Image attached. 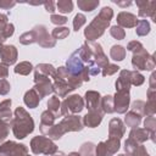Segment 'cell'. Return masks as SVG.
Returning <instances> with one entry per match:
<instances>
[{
  "label": "cell",
  "instance_id": "2e32d148",
  "mask_svg": "<svg viewBox=\"0 0 156 156\" xmlns=\"http://www.w3.org/2000/svg\"><path fill=\"white\" fill-rule=\"evenodd\" d=\"M117 26L121 28H134L138 23V18L135 15L127 12V11H121L117 15Z\"/></svg>",
  "mask_w": 156,
  "mask_h": 156
},
{
  "label": "cell",
  "instance_id": "7402d4cb",
  "mask_svg": "<svg viewBox=\"0 0 156 156\" xmlns=\"http://www.w3.org/2000/svg\"><path fill=\"white\" fill-rule=\"evenodd\" d=\"M11 104H12L11 99H6L0 102V119L9 124H11L13 118V115L11 111Z\"/></svg>",
  "mask_w": 156,
  "mask_h": 156
},
{
  "label": "cell",
  "instance_id": "be15d7a7",
  "mask_svg": "<svg viewBox=\"0 0 156 156\" xmlns=\"http://www.w3.org/2000/svg\"><path fill=\"white\" fill-rule=\"evenodd\" d=\"M5 40H6V39L4 38V35H2L1 33H0V45H2V44L5 43Z\"/></svg>",
  "mask_w": 156,
  "mask_h": 156
},
{
  "label": "cell",
  "instance_id": "ba28073f",
  "mask_svg": "<svg viewBox=\"0 0 156 156\" xmlns=\"http://www.w3.org/2000/svg\"><path fill=\"white\" fill-rule=\"evenodd\" d=\"M33 89L39 94L40 98L48 96L52 93V82L50 77L34 73V87Z\"/></svg>",
  "mask_w": 156,
  "mask_h": 156
},
{
  "label": "cell",
  "instance_id": "ac0fdd59",
  "mask_svg": "<svg viewBox=\"0 0 156 156\" xmlns=\"http://www.w3.org/2000/svg\"><path fill=\"white\" fill-rule=\"evenodd\" d=\"M104 118V112L102 111H88V113L82 117L83 126L88 128H95L98 127Z\"/></svg>",
  "mask_w": 156,
  "mask_h": 156
},
{
  "label": "cell",
  "instance_id": "e0dca14e",
  "mask_svg": "<svg viewBox=\"0 0 156 156\" xmlns=\"http://www.w3.org/2000/svg\"><path fill=\"white\" fill-rule=\"evenodd\" d=\"M126 133V124L119 118H112L108 123V136L122 139Z\"/></svg>",
  "mask_w": 156,
  "mask_h": 156
},
{
  "label": "cell",
  "instance_id": "d590c367",
  "mask_svg": "<svg viewBox=\"0 0 156 156\" xmlns=\"http://www.w3.org/2000/svg\"><path fill=\"white\" fill-rule=\"evenodd\" d=\"M80 156H95V144L91 141L83 143L79 149Z\"/></svg>",
  "mask_w": 156,
  "mask_h": 156
},
{
  "label": "cell",
  "instance_id": "bcb514c9",
  "mask_svg": "<svg viewBox=\"0 0 156 156\" xmlns=\"http://www.w3.org/2000/svg\"><path fill=\"white\" fill-rule=\"evenodd\" d=\"M144 106H145V101H143V100H135L132 104L130 108H132L133 112H135V113H138L140 116H144Z\"/></svg>",
  "mask_w": 156,
  "mask_h": 156
},
{
  "label": "cell",
  "instance_id": "9f6ffc18",
  "mask_svg": "<svg viewBox=\"0 0 156 156\" xmlns=\"http://www.w3.org/2000/svg\"><path fill=\"white\" fill-rule=\"evenodd\" d=\"M44 7H45V10L48 11V12H50L51 15H54V12H55V2L52 1V0H46V1H44Z\"/></svg>",
  "mask_w": 156,
  "mask_h": 156
},
{
  "label": "cell",
  "instance_id": "8fae6325",
  "mask_svg": "<svg viewBox=\"0 0 156 156\" xmlns=\"http://www.w3.org/2000/svg\"><path fill=\"white\" fill-rule=\"evenodd\" d=\"M69 73H72L73 76H78L80 77V74L83 73V71L87 68V65L80 60L77 50L74 52H72L69 55V57L66 61V66H65Z\"/></svg>",
  "mask_w": 156,
  "mask_h": 156
},
{
  "label": "cell",
  "instance_id": "cb8c5ba5",
  "mask_svg": "<svg viewBox=\"0 0 156 156\" xmlns=\"http://www.w3.org/2000/svg\"><path fill=\"white\" fill-rule=\"evenodd\" d=\"M128 138L133 139L136 144H144L145 141L150 139V135H149V132L145 130L144 128H133Z\"/></svg>",
  "mask_w": 156,
  "mask_h": 156
},
{
  "label": "cell",
  "instance_id": "11a10c76",
  "mask_svg": "<svg viewBox=\"0 0 156 156\" xmlns=\"http://www.w3.org/2000/svg\"><path fill=\"white\" fill-rule=\"evenodd\" d=\"M10 22H9V17H7V15H5V13H0V33L2 34V32H4V29L6 28V26L9 24Z\"/></svg>",
  "mask_w": 156,
  "mask_h": 156
},
{
  "label": "cell",
  "instance_id": "c3c4849f",
  "mask_svg": "<svg viewBox=\"0 0 156 156\" xmlns=\"http://www.w3.org/2000/svg\"><path fill=\"white\" fill-rule=\"evenodd\" d=\"M50 21H51V23H54L55 26H57V27H61L62 24H66L67 23V17L66 16H62V15H51V17H50Z\"/></svg>",
  "mask_w": 156,
  "mask_h": 156
},
{
  "label": "cell",
  "instance_id": "91938a15",
  "mask_svg": "<svg viewBox=\"0 0 156 156\" xmlns=\"http://www.w3.org/2000/svg\"><path fill=\"white\" fill-rule=\"evenodd\" d=\"M113 2L117 4V5L121 6V7H127V6H130V5L133 4L132 1H119V0H113Z\"/></svg>",
  "mask_w": 156,
  "mask_h": 156
},
{
  "label": "cell",
  "instance_id": "603a6c76",
  "mask_svg": "<svg viewBox=\"0 0 156 156\" xmlns=\"http://www.w3.org/2000/svg\"><path fill=\"white\" fill-rule=\"evenodd\" d=\"M40 100H41V98L39 96V94L33 88L29 89V90H27L26 94H24V96H23V101H24L26 106H28L29 108H35L39 105Z\"/></svg>",
  "mask_w": 156,
  "mask_h": 156
},
{
  "label": "cell",
  "instance_id": "d6a6232c",
  "mask_svg": "<svg viewBox=\"0 0 156 156\" xmlns=\"http://www.w3.org/2000/svg\"><path fill=\"white\" fill-rule=\"evenodd\" d=\"M150 23L147 20H138V23L135 26V33L139 37H145L150 33Z\"/></svg>",
  "mask_w": 156,
  "mask_h": 156
},
{
  "label": "cell",
  "instance_id": "9a60e30c",
  "mask_svg": "<svg viewBox=\"0 0 156 156\" xmlns=\"http://www.w3.org/2000/svg\"><path fill=\"white\" fill-rule=\"evenodd\" d=\"M17 56L18 52L15 45H6V44L0 45V60L2 63L7 66L13 65L17 61Z\"/></svg>",
  "mask_w": 156,
  "mask_h": 156
},
{
  "label": "cell",
  "instance_id": "74e56055",
  "mask_svg": "<svg viewBox=\"0 0 156 156\" xmlns=\"http://www.w3.org/2000/svg\"><path fill=\"white\" fill-rule=\"evenodd\" d=\"M69 35V29L67 27H56L51 32V37L57 40V39H65Z\"/></svg>",
  "mask_w": 156,
  "mask_h": 156
},
{
  "label": "cell",
  "instance_id": "8d00e7d4",
  "mask_svg": "<svg viewBox=\"0 0 156 156\" xmlns=\"http://www.w3.org/2000/svg\"><path fill=\"white\" fill-rule=\"evenodd\" d=\"M56 7L61 13H69L73 10V2L71 0H58L56 2Z\"/></svg>",
  "mask_w": 156,
  "mask_h": 156
},
{
  "label": "cell",
  "instance_id": "f546056e",
  "mask_svg": "<svg viewBox=\"0 0 156 156\" xmlns=\"http://www.w3.org/2000/svg\"><path fill=\"white\" fill-rule=\"evenodd\" d=\"M110 56L115 61H123L126 57V49L122 45H113L110 49Z\"/></svg>",
  "mask_w": 156,
  "mask_h": 156
},
{
  "label": "cell",
  "instance_id": "681fc988",
  "mask_svg": "<svg viewBox=\"0 0 156 156\" xmlns=\"http://www.w3.org/2000/svg\"><path fill=\"white\" fill-rule=\"evenodd\" d=\"M141 49H144V46H143V44H141L140 41H138V40H132V41H129L128 45H127V50L132 51L133 54L140 51Z\"/></svg>",
  "mask_w": 156,
  "mask_h": 156
},
{
  "label": "cell",
  "instance_id": "6f0895ef",
  "mask_svg": "<svg viewBox=\"0 0 156 156\" xmlns=\"http://www.w3.org/2000/svg\"><path fill=\"white\" fill-rule=\"evenodd\" d=\"M9 76V66L0 62V78H6Z\"/></svg>",
  "mask_w": 156,
  "mask_h": 156
},
{
  "label": "cell",
  "instance_id": "277c9868",
  "mask_svg": "<svg viewBox=\"0 0 156 156\" xmlns=\"http://www.w3.org/2000/svg\"><path fill=\"white\" fill-rule=\"evenodd\" d=\"M132 66L134 71H152L155 68V56L150 55L146 49L134 52L132 56Z\"/></svg>",
  "mask_w": 156,
  "mask_h": 156
},
{
  "label": "cell",
  "instance_id": "f35d334b",
  "mask_svg": "<svg viewBox=\"0 0 156 156\" xmlns=\"http://www.w3.org/2000/svg\"><path fill=\"white\" fill-rule=\"evenodd\" d=\"M156 113V99H147L144 106V116H155Z\"/></svg>",
  "mask_w": 156,
  "mask_h": 156
},
{
  "label": "cell",
  "instance_id": "d4e9b609",
  "mask_svg": "<svg viewBox=\"0 0 156 156\" xmlns=\"http://www.w3.org/2000/svg\"><path fill=\"white\" fill-rule=\"evenodd\" d=\"M124 124H127L128 127H130L132 129L133 128H138L139 124L141 123V116L133 112V111H129V112H126V116H124Z\"/></svg>",
  "mask_w": 156,
  "mask_h": 156
},
{
  "label": "cell",
  "instance_id": "836d02e7",
  "mask_svg": "<svg viewBox=\"0 0 156 156\" xmlns=\"http://www.w3.org/2000/svg\"><path fill=\"white\" fill-rule=\"evenodd\" d=\"M15 73L21 74V76H28L33 71V65L29 61H22L15 66Z\"/></svg>",
  "mask_w": 156,
  "mask_h": 156
},
{
  "label": "cell",
  "instance_id": "f907efd6",
  "mask_svg": "<svg viewBox=\"0 0 156 156\" xmlns=\"http://www.w3.org/2000/svg\"><path fill=\"white\" fill-rule=\"evenodd\" d=\"M10 90H11L10 83L5 78L0 79V95H6V94L10 93Z\"/></svg>",
  "mask_w": 156,
  "mask_h": 156
},
{
  "label": "cell",
  "instance_id": "7c38bea8",
  "mask_svg": "<svg viewBox=\"0 0 156 156\" xmlns=\"http://www.w3.org/2000/svg\"><path fill=\"white\" fill-rule=\"evenodd\" d=\"M130 95L129 91H116L113 95V108L117 113H126L129 108Z\"/></svg>",
  "mask_w": 156,
  "mask_h": 156
},
{
  "label": "cell",
  "instance_id": "d6986e66",
  "mask_svg": "<svg viewBox=\"0 0 156 156\" xmlns=\"http://www.w3.org/2000/svg\"><path fill=\"white\" fill-rule=\"evenodd\" d=\"M130 71L128 69H121L119 77L117 78L115 87L116 91H129L130 89Z\"/></svg>",
  "mask_w": 156,
  "mask_h": 156
},
{
  "label": "cell",
  "instance_id": "680465c9",
  "mask_svg": "<svg viewBox=\"0 0 156 156\" xmlns=\"http://www.w3.org/2000/svg\"><path fill=\"white\" fill-rule=\"evenodd\" d=\"M150 89H156V72H152L150 76V84H149Z\"/></svg>",
  "mask_w": 156,
  "mask_h": 156
},
{
  "label": "cell",
  "instance_id": "7dc6e473",
  "mask_svg": "<svg viewBox=\"0 0 156 156\" xmlns=\"http://www.w3.org/2000/svg\"><path fill=\"white\" fill-rule=\"evenodd\" d=\"M139 144H136L133 139H130V138H128L126 141H124V146H123V149H124V152L127 154V155H129V156H132V154H133V151L135 150V147L138 146Z\"/></svg>",
  "mask_w": 156,
  "mask_h": 156
},
{
  "label": "cell",
  "instance_id": "484cf974",
  "mask_svg": "<svg viewBox=\"0 0 156 156\" xmlns=\"http://www.w3.org/2000/svg\"><path fill=\"white\" fill-rule=\"evenodd\" d=\"M105 146H106L107 156H112V155H115V154L119 150V146H121V139L108 136V139L105 141Z\"/></svg>",
  "mask_w": 156,
  "mask_h": 156
},
{
  "label": "cell",
  "instance_id": "44dd1931",
  "mask_svg": "<svg viewBox=\"0 0 156 156\" xmlns=\"http://www.w3.org/2000/svg\"><path fill=\"white\" fill-rule=\"evenodd\" d=\"M55 115L51 113L49 110H45L41 112V116H40V126H39V129L41 132V134H46L48 130L55 124Z\"/></svg>",
  "mask_w": 156,
  "mask_h": 156
},
{
  "label": "cell",
  "instance_id": "f5cc1de1",
  "mask_svg": "<svg viewBox=\"0 0 156 156\" xmlns=\"http://www.w3.org/2000/svg\"><path fill=\"white\" fill-rule=\"evenodd\" d=\"M132 156H150V155H149V152L146 151V147H145L143 144H139V145L135 147V150L133 151Z\"/></svg>",
  "mask_w": 156,
  "mask_h": 156
},
{
  "label": "cell",
  "instance_id": "ee69618b",
  "mask_svg": "<svg viewBox=\"0 0 156 156\" xmlns=\"http://www.w3.org/2000/svg\"><path fill=\"white\" fill-rule=\"evenodd\" d=\"M119 68H121V67L117 66V65H115V63H108V65H106V66L101 69V74H102L104 77L112 76V74H115L116 72H118Z\"/></svg>",
  "mask_w": 156,
  "mask_h": 156
},
{
  "label": "cell",
  "instance_id": "6da1fadb",
  "mask_svg": "<svg viewBox=\"0 0 156 156\" xmlns=\"http://www.w3.org/2000/svg\"><path fill=\"white\" fill-rule=\"evenodd\" d=\"M11 128H12L13 135L17 139H24L34 130V121L32 116L23 107L18 106L13 112Z\"/></svg>",
  "mask_w": 156,
  "mask_h": 156
},
{
  "label": "cell",
  "instance_id": "30bf717a",
  "mask_svg": "<svg viewBox=\"0 0 156 156\" xmlns=\"http://www.w3.org/2000/svg\"><path fill=\"white\" fill-rule=\"evenodd\" d=\"M60 126H61L62 130L65 132V134L68 133V132H80V130L84 128L82 117L78 116V115L65 116V117L61 119Z\"/></svg>",
  "mask_w": 156,
  "mask_h": 156
},
{
  "label": "cell",
  "instance_id": "f1b7e54d",
  "mask_svg": "<svg viewBox=\"0 0 156 156\" xmlns=\"http://www.w3.org/2000/svg\"><path fill=\"white\" fill-rule=\"evenodd\" d=\"M99 0H78L77 1V5L78 7L82 10V11H85V12H91L94 11L98 6H99Z\"/></svg>",
  "mask_w": 156,
  "mask_h": 156
},
{
  "label": "cell",
  "instance_id": "4dcf8cb0",
  "mask_svg": "<svg viewBox=\"0 0 156 156\" xmlns=\"http://www.w3.org/2000/svg\"><path fill=\"white\" fill-rule=\"evenodd\" d=\"M55 69L56 68L50 63H39L34 68V73H38V74H41V76H46V77H52Z\"/></svg>",
  "mask_w": 156,
  "mask_h": 156
},
{
  "label": "cell",
  "instance_id": "6125c7cd",
  "mask_svg": "<svg viewBox=\"0 0 156 156\" xmlns=\"http://www.w3.org/2000/svg\"><path fill=\"white\" fill-rule=\"evenodd\" d=\"M68 156H80V154H79V152H77V151H72V152H69V154H68Z\"/></svg>",
  "mask_w": 156,
  "mask_h": 156
},
{
  "label": "cell",
  "instance_id": "db71d44e",
  "mask_svg": "<svg viewBox=\"0 0 156 156\" xmlns=\"http://www.w3.org/2000/svg\"><path fill=\"white\" fill-rule=\"evenodd\" d=\"M16 4L17 2L15 0H0V9H2V10H10Z\"/></svg>",
  "mask_w": 156,
  "mask_h": 156
},
{
  "label": "cell",
  "instance_id": "83f0119b",
  "mask_svg": "<svg viewBox=\"0 0 156 156\" xmlns=\"http://www.w3.org/2000/svg\"><path fill=\"white\" fill-rule=\"evenodd\" d=\"M144 129L149 132L150 139L155 141V130H156V118L154 116H146L144 121Z\"/></svg>",
  "mask_w": 156,
  "mask_h": 156
},
{
  "label": "cell",
  "instance_id": "3957f363",
  "mask_svg": "<svg viewBox=\"0 0 156 156\" xmlns=\"http://www.w3.org/2000/svg\"><path fill=\"white\" fill-rule=\"evenodd\" d=\"M30 150L34 155L44 154L46 156H50V155H52L57 151V146L48 136L38 135V136H34L30 140Z\"/></svg>",
  "mask_w": 156,
  "mask_h": 156
},
{
  "label": "cell",
  "instance_id": "8992f818",
  "mask_svg": "<svg viewBox=\"0 0 156 156\" xmlns=\"http://www.w3.org/2000/svg\"><path fill=\"white\" fill-rule=\"evenodd\" d=\"M35 34V43H38L41 48H54L56 45V40L51 37V34L48 32L46 26L44 24H37L32 29Z\"/></svg>",
  "mask_w": 156,
  "mask_h": 156
},
{
  "label": "cell",
  "instance_id": "ffe728a7",
  "mask_svg": "<svg viewBox=\"0 0 156 156\" xmlns=\"http://www.w3.org/2000/svg\"><path fill=\"white\" fill-rule=\"evenodd\" d=\"M52 79H54L52 93H55L57 98H65L71 91H73V89L69 87V84L67 82H65L63 79H60V78H52Z\"/></svg>",
  "mask_w": 156,
  "mask_h": 156
},
{
  "label": "cell",
  "instance_id": "94428289",
  "mask_svg": "<svg viewBox=\"0 0 156 156\" xmlns=\"http://www.w3.org/2000/svg\"><path fill=\"white\" fill-rule=\"evenodd\" d=\"M50 156H66L62 151H56L55 154H52V155H50Z\"/></svg>",
  "mask_w": 156,
  "mask_h": 156
},
{
  "label": "cell",
  "instance_id": "5b68a950",
  "mask_svg": "<svg viewBox=\"0 0 156 156\" xmlns=\"http://www.w3.org/2000/svg\"><path fill=\"white\" fill-rule=\"evenodd\" d=\"M84 108V100L78 94L68 95L62 102H61V116H71V115H78Z\"/></svg>",
  "mask_w": 156,
  "mask_h": 156
},
{
  "label": "cell",
  "instance_id": "1f68e13d",
  "mask_svg": "<svg viewBox=\"0 0 156 156\" xmlns=\"http://www.w3.org/2000/svg\"><path fill=\"white\" fill-rule=\"evenodd\" d=\"M101 111L104 113H113V96L112 95H105L101 98Z\"/></svg>",
  "mask_w": 156,
  "mask_h": 156
},
{
  "label": "cell",
  "instance_id": "4316f807",
  "mask_svg": "<svg viewBox=\"0 0 156 156\" xmlns=\"http://www.w3.org/2000/svg\"><path fill=\"white\" fill-rule=\"evenodd\" d=\"M48 110L51 113H54L55 117L61 116V111H60L61 110V101H60V99L56 95H54V96H51L49 99V101H48Z\"/></svg>",
  "mask_w": 156,
  "mask_h": 156
},
{
  "label": "cell",
  "instance_id": "5bb4252c",
  "mask_svg": "<svg viewBox=\"0 0 156 156\" xmlns=\"http://www.w3.org/2000/svg\"><path fill=\"white\" fill-rule=\"evenodd\" d=\"M136 6L139 9L138 15L139 17L146 18L150 17L154 22H156V2L155 1H136Z\"/></svg>",
  "mask_w": 156,
  "mask_h": 156
},
{
  "label": "cell",
  "instance_id": "b9f144b4",
  "mask_svg": "<svg viewBox=\"0 0 156 156\" xmlns=\"http://www.w3.org/2000/svg\"><path fill=\"white\" fill-rule=\"evenodd\" d=\"M110 34H111V37H113L115 39H117V40H122V39H124L126 38V32H124V29L123 28H121L119 26H112L111 28H110Z\"/></svg>",
  "mask_w": 156,
  "mask_h": 156
},
{
  "label": "cell",
  "instance_id": "9c48e42d",
  "mask_svg": "<svg viewBox=\"0 0 156 156\" xmlns=\"http://www.w3.org/2000/svg\"><path fill=\"white\" fill-rule=\"evenodd\" d=\"M51 78H60V79H63L65 82H67V83L69 84V87H71L73 90L77 89V88H80L82 84H83L82 78L78 77V76H73L72 73H69L68 69H67L65 66H61V67L56 68Z\"/></svg>",
  "mask_w": 156,
  "mask_h": 156
},
{
  "label": "cell",
  "instance_id": "e575fe53",
  "mask_svg": "<svg viewBox=\"0 0 156 156\" xmlns=\"http://www.w3.org/2000/svg\"><path fill=\"white\" fill-rule=\"evenodd\" d=\"M63 134H65V132L62 130L60 123H57V124H54V126L48 130V133H46L45 135H48V138L51 139V140H58V139H61V138L63 136Z\"/></svg>",
  "mask_w": 156,
  "mask_h": 156
},
{
  "label": "cell",
  "instance_id": "816d5d0a",
  "mask_svg": "<svg viewBox=\"0 0 156 156\" xmlns=\"http://www.w3.org/2000/svg\"><path fill=\"white\" fill-rule=\"evenodd\" d=\"M95 156H107L105 141H100L98 145H95Z\"/></svg>",
  "mask_w": 156,
  "mask_h": 156
},
{
  "label": "cell",
  "instance_id": "4fadbf2b",
  "mask_svg": "<svg viewBox=\"0 0 156 156\" xmlns=\"http://www.w3.org/2000/svg\"><path fill=\"white\" fill-rule=\"evenodd\" d=\"M84 106L88 111H101V95L96 90H88L84 94Z\"/></svg>",
  "mask_w": 156,
  "mask_h": 156
},
{
  "label": "cell",
  "instance_id": "52a82bcc",
  "mask_svg": "<svg viewBox=\"0 0 156 156\" xmlns=\"http://www.w3.org/2000/svg\"><path fill=\"white\" fill-rule=\"evenodd\" d=\"M28 154V147L24 144L16 141H5L0 145V156H23Z\"/></svg>",
  "mask_w": 156,
  "mask_h": 156
},
{
  "label": "cell",
  "instance_id": "ab89813d",
  "mask_svg": "<svg viewBox=\"0 0 156 156\" xmlns=\"http://www.w3.org/2000/svg\"><path fill=\"white\" fill-rule=\"evenodd\" d=\"M18 40H20V43L23 44V45H30V44L35 43V34H34L33 30L26 32V33H23V34L20 35Z\"/></svg>",
  "mask_w": 156,
  "mask_h": 156
},
{
  "label": "cell",
  "instance_id": "7bdbcfd3",
  "mask_svg": "<svg viewBox=\"0 0 156 156\" xmlns=\"http://www.w3.org/2000/svg\"><path fill=\"white\" fill-rule=\"evenodd\" d=\"M85 22H87V17L83 13H77L73 18V29L76 32H78L80 29V27L83 24H85Z\"/></svg>",
  "mask_w": 156,
  "mask_h": 156
},
{
  "label": "cell",
  "instance_id": "f6af8a7d",
  "mask_svg": "<svg viewBox=\"0 0 156 156\" xmlns=\"http://www.w3.org/2000/svg\"><path fill=\"white\" fill-rule=\"evenodd\" d=\"M10 127H11V124L0 119V143H4L6 140V138L10 133Z\"/></svg>",
  "mask_w": 156,
  "mask_h": 156
},
{
  "label": "cell",
  "instance_id": "60d3db41",
  "mask_svg": "<svg viewBox=\"0 0 156 156\" xmlns=\"http://www.w3.org/2000/svg\"><path fill=\"white\" fill-rule=\"evenodd\" d=\"M145 82V77L138 71H130V84L135 87H140Z\"/></svg>",
  "mask_w": 156,
  "mask_h": 156
},
{
  "label": "cell",
  "instance_id": "7a4b0ae2",
  "mask_svg": "<svg viewBox=\"0 0 156 156\" xmlns=\"http://www.w3.org/2000/svg\"><path fill=\"white\" fill-rule=\"evenodd\" d=\"M110 22L108 20L104 18L101 15H96L93 21L87 26V28L84 29V37L87 38L88 41H95L98 38H100L104 33H105V29L110 26Z\"/></svg>",
  "mask_w": 156,
  "mask_h": 156
},
{
  "label": "cell",
  "instance_id": "e7e4bbea",
  "mask_svg": "<svg viewBox=\"0 0 156 156\" xmlns=\"http://www.w3.org/2000/svg\"><path fill=\"white\" fill-rule=\"evenodd\" d=\"M117 156H129V155H127V154H119V155H117Z\"/></svg>",
  "mask_w": 156,
  "mask_h": 156
}]
</instances>
